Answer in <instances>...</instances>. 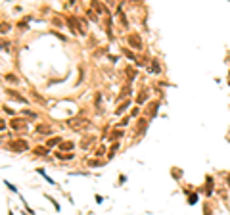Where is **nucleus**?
Instances as JSON below:
<instances>
[{"mask_svg": "<svg viewBox=\"0 0 230 215\" xmlns=\"http://www.w3.org/2000/svg\"><path fill=\"white\" fill-rule=\"evenodd\" d=\"M58 142H60V138H52V140L48 142V146H54V144H58Z\"/></svg>", "mask_w": 230, "mask_h": 215, "instance_id": "4", "label": "nucleus"}, {"mask_svg": "<svg viewBox=\"0 0 230 215\" xmlns=\"http://www.w3.org/2000/svg\"><path fill=\"white\" fill-rule=\"evenodd\" d=\"M12 127H14V129H21V127H25V123H21V121H17V119H16V121L12 123Z\"/></svg>", "mask_w": 230, "mask_h": 215, "instance_id": "3", "label": "nucleus"}, {"mask_svg": "<svg viewBox=\"0 0 230 215\" xmlns=\"http://www.w3.org/2000/svg\"><path fill=\"white\" fill-rule=\"evenodd\" d=\"M10 148H14V150H25L27 148V144L25 142H16V144H12Z\"/></svg>", "mask_w": 230, "mask_h": 215, "instance_id": "2", "label": "nucleus"}, {"mask_svg": "<svg viewBox=\"0 0 230 215\" xmlns=\"http://www.w3.org/2000/svg\"><path fill=\"white\" fill-rule=\"evenodd\" d=\"M67 125H71V127H75V129H79V127H86V125H88V121H83V119H69V123H67Z\"/></svg>", "mask_w": 230, "mask_h": 215, "instance_id": "1", "label": "nucleus"}]
</instances>
